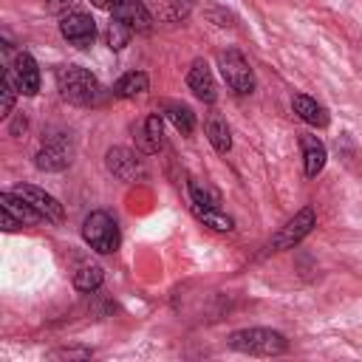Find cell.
Masks as SVG:
<instances>
[{
  "label": "cell",
  "mask_w": 362,
  "mask_h": 362,
  "mask_svg": "<svg viewBox=\"0 0 362 362\" xmlns=\"http://www.w3.org/2000/svg\"><path fill=\"white\" fill-rule=\"evenodd\" d=\"M57 88L62 93V99L82 105V107H93L102 102V85L99 79L79 68V65H59L57 68Z\"/></svg>",
  "instance_id": "obj_1"
},
{
  "label": "cell",
  "mask_w": 362,
  "mask_h": 362,
  "mask_svg": "<svg viewBox=\"0 0 362 362\" xmlns=\"http://www.w3.org/2000/svg\"><path fill=\"white\" fill-rule=\"evenodd\" d=\"M229 348L249 356H277L288 348V342L280 331H272V328H243L229 337Z\"/></svg>",
  "instance_id": "obj_2"
},
{
  "label": "cell",
  "mask_w": 362,
  "mask_h": 362,
  "mask_svg": "<svg viewBox=\"0 0 362 362\" xmlns=\"http://www.w3.org/2000/svg\"><path fill=\"white\" fill-rule=\"evenodd\" d=\"M82 238L99 255H113L119 249V240H122L119 238L116 218L110 212H105V209H96V212L85 215V221H82Z\"/></svg>",
  "instance_id": "obj_3"
},
{
  "label": "cell",
  "mask_w": 362,
  "mask_h": 362,
  "mask_svg": "<svg viewBox=\"0 0 362 362\" xmlns=\"http://www.w3.org/2000/svg\"><path fill=\"white\" fill-rule=\"evenodd\" d=\"M218 65H221V74L226 79V85L238 93V96H246L255 90V71L249 65V59L238 51V48H226L218 54Z\"/></svg>",
  "instance_id": "obj_4"
},
{
  "label": "cell",
  "mask_w": 362,
  "mask_h": 362,
  "mask_svg": "<svg viewBox=\"0 0 362 362\" xmlns=\"http://www.w3.org/2000/svg\"><path fill=\"white\" fill-rule=\"evenodd\" d=\"M314 226H317V212H314V206H303L300 212H294V218H288V221L272 235L269 249H272V252H286V249L297 246Z\"/></svg>",
  "instance_id": "obj_5"
},
{
  "label": "cell",
  "mask_w": 362,
  "mask_h": 362,
  "mask_svg": "<svg viewBox=\"0 0 362 362\" xmlns=\"http://www.w3.org/2000/svg\"><path fill=\"white\" fill-rule=\"evenodd\" d=\"M105 167H107V173H110L113 178L127 181V184L144 178V164H141V158H139L133 150H127V147H110V150L105 153Z\"/></svg>",
  "instance_id": "obj_6"
},
{
  "label": "cell",
  "mask_w": 362,
  "mask_h": 362,
  "mask_svg": "<svg viewBox=\"0 0 362 362\" xmlns=\"http://www.w3.org/2000/svg\"><path fill=\"white\" fill-rule=\"evenodd\" d=\"M71 161H74V144H71L65 136L48 139V141L37 150V156H34V164H37L40 170H45V173H59V170H65Z\"/></svg>",
  "instance_id": "obj_7"
},
{
  "label": "cell",
  "mask_w": 362,
  "mask_h": 362,
  "mask_svg": "<svg viewBox=\"0 0 362 362\" xmlns=\"http://www.w3.org/2000/svg\"><path fill=\"white\" fill-rule=\"evenodd\" d=\"M59 31H62V37H65L71 45H76V48H90L93 40H96V23H93V17L85 14V11H71V14H65V17L59 20Z\"/></svg>",
  "instance_id": "obj_8"
},
{
  "label": "cell",
  "mask_w": 362,
  "mask_h": 362,
  "mask_svg": "<svg viewBox=\"0 0 362 362\" xmlns=\"http://www.w3.org/2000/svg\"><path fill=\"white\" fill-rule=\"evenodd\" d=\"M8 74H11V79L23 96H34L40 90V68H37V59L31 54H25V51L17 54L14 62L8 65Z\"/></svg>",
  "instance_id": "obj_9"
},
{
  "label": "cell",
  "mask_w": 362,
  "mask_h": 362,
  "mask_svg": "<svg viewBox=\"0 0 362 362\" xmlns=\"http://www.w3.org/2000/svg\"><path fill=\"white\" fill-rule=\"evenodd\" d=\"M14 192L23 195V198H25V201H28V204H31L48 223H59V221H62V215H65V212H62V204H59L54 195H48L45 189L31 187V184H17Z\"/></svg>",
  "instance_id": "obj_10"
},
{
  "label": "cell",
  "mask_w": 362,
  "mask_h": 362,
  "mask_svg": "<svg viewBox=\"0 0 362 362\" xmlns=\"http://www.w3.org/2000/svg\"><path fill=\"white\" fill-rule=\"evenodd\" d=\"M187 85H189V90H192L201 102H206V105H212V102L218 99V88H215L212 71H209V65H206L204 59H195V62H192V68H189V74H187Z\"/></svg>",
  "instance_id": "obj_11"
},
{
  "label": "cell",
  "mask_w": 362,
  "mask_h": 362,
  "mask_svg": "<svg viewBox=\"0 0 362 362\" xmlns=\"http://www.w3.org/2000/svg\"><path fill=\"white\" fill-rule=\"evenodd\" d=\"M0 212H8L20 226H31V223H40V221H45L23 195H17L14 189H6V192H0Z\"/></svg>",
  "instance_id": "obj_12"
},
{
  "label": "cell",
  "mask_w": 362,
  "mask_h": 362,
  "mask_svg": "<svg viewBox=\"0 0 362 362\" xmlns=\"http://www.w3.org/2000/svg\"><path fill=\"white\" fill-rule=\"evenodd\" d=\"M110 11H113L116 20H122L133 31H150V25H153L150 11H147V6L141 0H116Z\"/></svg>",
  "instance_id": "obj_13"
},
{
  "label": "cell",
  "mask_w": 362,
  "mask_h": 362,
  "mask_svg": "<svg viewBox=\"0 0 362 362\" xmlns=\"http://www.w3.org/2000/svg\"><path fill=\"white\" fill-rule=\"evenodd\" d=\"M300 150H303V170H305V175L308 178L320 175L322 167H325V158H328L325 144L317 136H308L305 133V136H300Z\"/></svg>",
  "instance_id": "obj_14"
},
{
  "label": "cell",
  "mask_w": 362,
  "mask_h": 362,
  "mask_svg": "<svg viewBox=\"0 0 362 362\" xmlns=\"http://www.w3.org/2000/svg\"><path fill=\"white\" fill-rule=\"evenodd\" d=\"M136 141L144 153H158L164 147V127H161V113H150L141 127H136Z\"/></svg>",
  "instance_id": "obj_15"
},
{
  "label": "cell",
  "mask_w": 362,
  "mask_h": 362,
  "mask_svg": "<svg viewBox=\"0 0 362 362\" xmlns=\"http://www.w3.org/2000/svg\"><path fill=\"white\" fill-rule=\"evenodd\" d=\"M291 107H294V113H297L305 124H314V127H325V124H328V110H325L320 102H314L311 96H305V93H297V96L291 99Z\"/></svg>",
  "instance_id": "obj_16"
},
{
  "label": "cell",
  "mask_w": 362,
  "mask_h": 362,
  "mask_svg": "<svg viewBox=\"0 0 362 362\" xmlns=\"http://www.w3.org/2000/svg\"><path fill=\"white\" fill-rule=\"evenodd\" d=\"M161 110H164V116L173 122V127H175L181 136H189V133L195 130V113H192L184 102H164Z\"/></svg>",
  "instance_id": "obj_17"
},
{
  "label": "cell",
  "mask_w": 362,
  "mask_h": 362,
  "mask_svg": "<svg viewBox=\"0 0 362 362\" xmlns=\"http://www.w3.org/2000/svg\"><path fill=\"white\" fill-rule=\"evenodd\" d=\"M206 139L218 153H229L232 147V136H229V124L221 113H209L206 116Z\"/></svg>",
  "instance_id": "obj_18"
},
{
  "label": "cell",
  "mask_w": 362,
  "mask_h": 362,
  "mask_svg": "<svg viewBox=\"0 0 362 362\" xmlns=\"http://www.w3.org/2000/svg\"><path fill=\"white\" fill-rule=\"evenodd\" d=\"M192 206V215L204 223V226H209V229H215V232H232L235 229V221L221 209V206H195V204H189Z\"/></svg>",
  "instance_id": "obj_19"
},
{
  "label": "cell",
  "mask_w": 362,
  "mask_h": 362,
  "mask_svg": "<svg viewBox=\"0 0 362 362\" xmlns=\"http://www.w3.org/2000/svg\"><path fill=\"white\" fill-rule=\"evenodd\" d=\"M147 88H150L147 74H144V71H130V74H124V76L113 85V96H119V99H133V96L144 93Z\"/></svg>",
  "instance_id": "obj_20"
},
{
  "label": "cell",
  "mask_w": 362,
  "mask_h": 362,
  "mask_svg": "<svg viewBox=\"0 0 362 362\" xmlns=\"http://www.w3.org/2000/svg\"><path fill=\"white\" fill-rule=\"evenodd\" d=\"M102 277H105L102 266L85 263V266H79V272L74 274V288L82 291V294H90V291H96V288L102 286Z\"/></svg>",
  "instance_id": "obj_21"
},
{
  "label": "cell",
  "mask_w": 362,
  "mask_h": 362,
  "mask_svg": "<svg viewBox=\"0 0 362 362\" xmlns=\"http://www.w3.org/2000/svg\"><path fill=\"white\" fill-rule=\"evenodd\" d=\"M130 34H133V28L113 17L110 25H107V45H110L113 51H122V48L130 42Z\"/></svg>",
  "instance_id": "obj_22"
},
{
  "label": "cell",
  "mask_w": 362,
  "mask_h": 362,
  "mask_svg": "<svg viewBox=\"0 0 362 362\" xmlns=\"http://www.w3.org/2000/svg\"><path fill=\"white\" fill-rule=\"evenodd\" d=\"M20 90H17V85H14V79H11V74H8V68L3 71V79H0V96H3V102H0V113L3 116H8L11 113V107H14V96H17Z\"/></svg>",
  "instance_id": "obj_23"
},
{
  "label": "cell",
  "mask_w": 362,
  "mask_h": 362,
  "mask_svg": "<svg viewBox=\"0 0 362 362\" xmlns=\"http://www.w3.org/2000/svg\"><path fill=\"white\" fill-rule=\"evenodd\" d=\"M51 356H54V359H88L90 351H88V348H79V351H76V348H65V351H54Z\"/></svg>",
  "instance_id": "obj_24"
},
{
  "label": "cell",
  "mask_w": 362,
  "mask_h": 362,
  "mask_svg": "<svg viewBox=\"0 0 362 362\" xmlns=\"http://www.w3.org/2000/svg\"><path fill=\"white\" fill-rule=\"evenodd\" d=\"M0 223H3V229H6V232H14V229H20V223H17V221H14L8 212H3V221H0Z\"/></svg>",
  "instance_id": "obj_25"
},
{
  "label": "cell",
  "mask_w": 362,
  "mask_h": 362,
  "mask_svg": "<svg viewBox=\"0 0 362 362\" xmlns=\"http://www.w3.org/2000/svg\"><path fill=\"white\" fill-rule=\"evenodd\" d=\"M20 130H25V116H17L14 124H11V136H17Z\"/></svg>",
  "instance_id": "obj_26"
},
{
  "label": "cell",
  "mask_w": 362,
  "mask_h": 362,
  "mask_svg": "<svg viewBox=\"0 0 362 362\" xmlns=\"http://www.w3.org/2000/svg\"><path fill=\"white\" fill-rule=\"evenodd\" d=\"M45 3H48V8H51V11H59V8H65L71 0H45Z\"/></svg>",
  "instance_id": "obj_27"
},
{
  "label": "cell",
  "mask_w": 362,
  "mask_h": 362,
  "mask_svg": "<svg viewBox=\"0 0 362 362\" xmlns=\"http://www.w3.org/2000/svg\"><path fill=\"white\" fill-rule=\"evenodd\" d=\"M90 3H93L96 8H113V3H116V0H90Z\"/></svg>",
  "instance_id": "obj_28"
}]
</instances>
